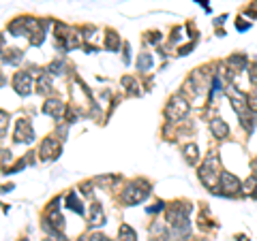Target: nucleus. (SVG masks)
Returning a JSON list of instances; mask_svg holds the SVG:
<instances>
[{"label": "nucleus", "instance_id": "obj_1", "mask_svg": "<svg viewBox=\"0 0 257 241\" xmlns=\"http://www.w3.org/2000/svg\"><path fill=\"white\" fill-rule=\"evenodd\" d=\"M221 165H218V156L216 154H210L206 156V160L199 165L197 169V177L199 181L208 188V190H214V186L218 184V177H221Z\"/></svg>", "mask_w": 257, "mask_h": 241}, {"label": "nucleus", "instance_id": "obj_2", "mask_svg": "<svg viewBox=\"0 0 257 241\" xmlns=\"http://www.w3.org/2000/svg\"><path fill=\"white\" fill-rule=\"evenodd\" d=\"M148 194H150V184L144 181V179H135L125 188V192H122V201H125L127 205H139Z\"/></svg>", "mask_w": 257, "mask_h": 241}, {"label": "nucleus", "instance_id": "obj_3", "mask_svg": "<svg viewBox=\"0 0 257 241\" xmlns=\"http://www.w3.org/2000/svg\"><path fill=\"white\" fill-rule=\"evenodd\" d=\"M189 109L191 105L186 103L184 96H171L170 103H167V107H165V118L170 120V122H180V120H184L186 115H189Z\"/></svg>", "mask_w": 257, "mask_h": 241}, {"label": "nucleus", "instance_id": "obj_4", "mask_svg": "<svg viewBox=\"0 0 257 241\" xmlns=\"http://www.w3.org/2000/svg\"><path fill=\"white\" fill-rule=\"evenodd\" d=\"M216 188H218L216 194H221V197H238V194L242 192V181L238 179L234 173L223 171L221 177H218Z\"/></svg>", "mask_w": 257, "mask_h": 241}, {"label": "nucleus", "instance_id": "obj_5", "mask_svg": "<svg viewBox=\"0 0 257 241\" xmlns=\"http://www.w3.org/2000/svg\"><path fill=\"white\" fill-rule=\"evenodd\" d=\"M13 88H15V92L17 94H30L32 92V77L28 73H24V70H19V73L13 77Z\"/></svg>", "mask_w": 257, "mask_h": 241}, {"label": "nucleus", "instance_id": "obj_6", "mask_svg": "<svg viewBox=\"0 0 257 241\" xmlns=\"http://www.w3.org/2000/svg\"><path fill=\"white\" fill-rule=\"evenodd\" d=\"M35 139V130H32L28 120H19L17 128H15V141L17 143H30Z\"/></svg>", "mask_w": 257, "mask_h": 241}, {"label": "nucleus", "instance_id": "obj_7", "mask_svg": "<svg viewBox=\"0 0 257 241\" xmlns=\"http://www.w3.org/2000/svg\"><path fill=\"white\" fill-rule=\"evenodd\" d=\"M39 154H41V160H54L56 156L60 154V143H58L56 139H45L41 143Z\"/></svg>", "mask_w": 257, "mask_h": 241}, {"label": "nucleus", "instance_id": "obj_8", "mask_svg": "<svg viewBox=\"0 0 257 241\" xmlns=\"http://www.w3.org/2000/svg\"><path fill=\"white\" fill-rule=\"evenodd\" d=\"M210 130H212V135H214V139L218 141H223V139H227L229 137V124L221 120V118H212L210 120Z\"/></svg>", "mask_w": 257, "mask_h": 241}, {"label": "nucleus", "instance_id": "obj_9", "mask_svg": "<svg viewBox=\"0 0 257 241\" xmlns=\"http://www.w3.org/2000/svg\"><path fill=\"white\" fill-rule=\"evenodd\" d=\"M43 113L60 120V118H62V113H64V105H62V103L58 101V99H49V101L43 105Z\"/></svg>", "mask_w": 257, "mask_h": 241}, {"label": "nucleus", "instance_id": "obj_10", "mask_svg": "<svg viewBox=\"0 0 257 241\" xmlns=\"http://www.w3.org/2000/svg\"><path fill=\"white\" fill-rule=\"evenodd\" d=\"M182 154H184V160L189 162L191 167L197 165V160H199V147H197V143H186V145L182 147Z\"/></svg>", "mask_w": 257, "mask_h": 241}, {"label": "nucleus", "instance_id": "obj_11", "mask_svg": "<svg viewBox=\"0 0 257 241\" xmlns=\"http://www.w3.org/2000/svg\"><path fill=\"white\" fill-rule=\"evenodd\" d=\"M90 224L92 226H103L105 224V213H103V207L99 203L90 205Z\"/></svg>", "mask_w": 257, "mask_h": 241}, {"label": "nucleus", "instance_id": "obj_12", "mask_svg": "<svg viewBox=\"0 0 257 241\" xmlns=\"http://www.w3.org/2000/svg\"><path fill=\"white\" fill-rule=\"evenodd\" d=\"M227 64L231 69H236V70H247L249 69V58L244 54H231L227 58Z\"/></svg>", "mask_w": 257, "mask_h": 241}, {"label": "nucleus", "instance_id": "obj_13", "mask_svg": "<svg viewBox=\"0 0 257 241\" xmlns=\"http://www.w3.org/2000/svg\"><path fill=\"white\" fill-rule=\"evenodd\" d=\"M255 190H257V177H255V175H251L249 179H244V181H242V192H240V194H244V197H251V199H253Z\"/></svg>", "mask_w": 257, "mask_h": 241}, {"label": "nucleus", "instance_id": "obj_14", "mask_svg": "<svg viewBox=\"0 0 257 241\" xmlns=\"http://www.w3.org/2000/svg\"><path fill=\"white\" fill-rule=\"evenodd\" d=\"M118 241H137V235L128 224H122L118 231Z\"/></svg>", "mask_w": 257, "mask_h": 241}, {"label": "nucleus", "instance_id": "obj_15", "mask_svg": "<svg viewBox=\"0 0 257 241\" xmlns=\"http://www.w3.org/2000/svg\"><path fill=\"white\" fill-rule=\"evenodd\" d=\"M37 86H39L37 90H39L41 94H49V92H51V79H49V75H41V77H39Z\"/></svg>", "mask_w": 257, "mask_h": 241}, {"label": "nucleus", "instance_id": "obj_16", "mask_svg": "<svg viewBox=\"0 0 257 241\" xmlns=\"http://www.w3.org/2000/svg\"><path fill=\"white\" fill-rule=\"evenodd\" d=\"M137 69L141 70V73L150 70V69H152V56H150V54H146V51H144V54L139 56V60H137Z\"/></svg>", "mask_w": 257, "mask_h": 241}, {"label": "nucleus", "instance_id": "obj_17", "mask_svg": "<svg viewBox=\"0 0 257 241\" xmlns=\"http://www.w3.org/2000/svg\"><path fill=\"white\" fill-rule=\"evenodd\" d=\"M67 205L71 207L73 211H77V213H84V207H82V201L77 199V194L75 192H71L69 197H67Z\"/></svg>", "mask_w": 257, "mask_h": 241}, {"label": "nucleus", "instance_id": "obj_18", "mask_svg": "<svg viewBox=\"0 0 257 241\" xmlns=\"http://www.w3.org/2000/svg\"><path fill=\"white\" fill-rule=\"evenodd\" d=\"M122 83H125V88H127V92H128V94H133V96H137V94H139L137 81H135L133 77H125V79H122Z\"/></svg>", "mask_w": 257, "mask_h": 241}, {"label": "nucleus", "instance_id": "obj_19", "mask_svg": "<svg viewBox=\"0 0 257 241\" xmlns=\"http://www.w3.org/2000/svg\"><path fill=\"white\" fill-rule=\"evenodd\" d=\"M107 47L112 49V51H116V49L120 47V38H118L116 32H109V34H107Z\"/></svg>", "mask_w": 257, "mask_h": 241}, {"label": "nucleus", "instance_id": "obj_20", "mask_svg": "<svg viewBox=\"0 0 257 241\" xmlns=\"http://www.w3.org/2000/svg\"><path fill=\"white\" fill-rule=\"evenodd\" d=\"M247 70H249V81L257 88V64H249Z\"/></svg>", "mask_w": 257, "mask_h": 241}, {"label": "nucleus", "instance_id": "obj_21", "mask_svg": "<svg viewBox=\"0 0 257 241\" xmlns=\"http://www.w3.org/2000/svg\"><path fill=\"white\" fill-rule=\"evenodd\" d=\"M19 58H22V54H19V49H11V54H6V56H4V60L15 64V62L19 60Z\"/></svg>", "mask_w": 257, "mask_h": 241}, {"label": "nucleus", "instance_id": "obj_22", "mask_svg": "<svg viewBox=\"0 0 257 241\" xmlns=\"http://www.w3.org/2000/svg\"><path fill=\"white\" fill-rule=\"evenodd\" d=\"M6 124H9V118H6L4 111H0V137L6 133Z\"/></svg>", "mask_w": 257, "mask_h": 241}, {"label": "nucleus", "instance_id": "obj_23", "mask_svg": "<svg viewBox=\"0 0 257 241\" xmlns=\"http://www.w3.org/2000/svg\"><path fill=\"white\" fill-rule=\"evenodd\" d=\"M236 28L240 30V32H242V30H249V28H251V22H244V19H236Z\"/></svg>", "mask_w": 257, "mask_h": 241}, {"label": "nucleus", "instance_id": "obj_24", "mask_svg": "<svg viewBox=\"0 0 257 241\" xmlns=\"http://www.w3.org/2000/svg\"><path fill=\"white\" fill-rule=\"evenodd\" d=\"M88 241H112L109 237H105V235H101V233H94V235H90V237H86Z\"/></svg>", "mask_w": 257, "mask_h": 241}, {"label": "nucleus", "instance_id": "obj_25", "mask_svg": "<svg viewBox=\"0 0 257 241\" xmlns=\"http://www.w3.org/2000/svg\"><path fill=\"white\" fill-rule=\"evenodd\" d=\"M49 73H51V75H60V73H62V62H60V64H58V62L51 64V67H49Z\"/></svg>", "mask_w": 257, "mask_h": 241}, {"label": "nucleus", "instance_id": "obj_26", "mask_svg": "<svg viewBox=\"0 0 257 241\" xmlns=\"http://www.w3.org/2000/svg\"><path fill=\"white\" fill-rule=\"evenodd\" d=\"M163 207H165V203H161V201H159V203H154V207H148V211L154 213V211H161Z\"/></svg>", "mask_w": 257, "mask_h": 241}, {"label": "nucleus", "instance_id": "obj_27", "mask_svg": "<svg viewBox=\"0 0 257 241\" xmlns=\"http://www.w3.org/2000/svg\"><path fill=\"white\" fill-rule=\"evenodd\" d=\"M247 13H249V15H253V17H257V0H255V2L249 6V9H247Z\"/></svg>", "mask_w": 257, "mask_h": 241}, {"label": "nucleus", "instance_id": "obj_28", "mask_svg": "<svg viewBox=\"0 0 257 241\" xmlns=\"http://www.w3.org/2000/svg\"><path fill=\"white\" fill-rule=\"evenodd\" d=\"M251 171H253L251 175H255V177H257V158H253V160H251Z\"/></svg>", "mask_w": 257, "mask_h": 241}, {"label": "nucleus", "instance_id": "obj_29", "mask_svg": "<svg viewBox=\"0 0 257 241\" xmlns=\"http://www.w3.org/2000/svg\"><path fill=\"white\" fill-rule=\"evenodd\" d=\"M43 241H54V239H43Z\"/></svg>", "mask_w": 257, "mask_h": 241}, {"label": "nucleus", "instance_id": "obj_30", "mask_svg": "<svg viewBox=\"0 0 257 241\" xmlns=\"http://www.w3.org/2000/svg\"><path fill=\"white\" fill-rule=\"evenodd\" d=\"M80 241H88V239H80Z\"/></svg>", "mask_w": 257, "mask_h": 241}]
</instances>
